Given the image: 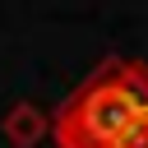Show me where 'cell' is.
<instances>
[{
    "label": "cell",
    "mask_w": 148,
    "mask_h": 148,
    "mask_svg": "<svg viewBox=\"0 0 148 148\" xmlns=\"http://www.w3.org/2000/svg\"><path fill=\"white\" fill-rule=\"evenodd\" d=\"M148 111V65L102 60L51 116L56 148H116Z\"/></svg>",
    "instance_id": "1"
},
{
    "label": "cell",
    "mask_w": 148,
    "mask_h": 148,
    "mask_svg": "<svg viewBox=\"0 0 148 148\" xmlns=\"http://www.w3.org/2000/svg\"><path fill=\"white\" fill-rule=\"evenodd\" d=\"M0 134H5V143H9V148H37V143L51 134V116H46L37 102L18 97V102L5 111V120H0Z\"/></svg>",
    "instance_id": "2"
}]
</instances>
